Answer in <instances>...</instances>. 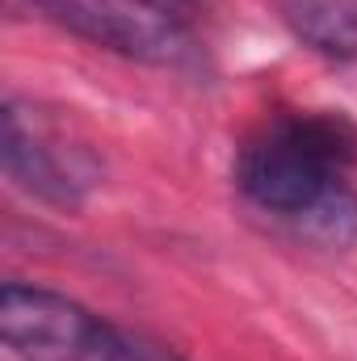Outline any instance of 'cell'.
I'll use <instances>...</instances> for the list:
<instances>
[{
	"mask_svg": "<svg viewBox=\"0 0 357 361\" xmlns=\"http://www.w3.org/2000/svg\"><path fill=\"white\" fill-rule=\"evenodd\" d=\"M357 130L341 114H277L236 152V189L320 248L357 244Z\"/></svg>",
	"mask_w": 357,
	"mask_h": 361,
	"instance_id": "1",
	"label": "cell"
},
{
	"mask_svg": "<svg viewBox=\"0 0 357 361\" xmlns=\"http://www.w3.org/2000/svg\"><path fill=\"white\" fill-rule=\"evenodd\" d=\"M0 336L21 361H181L173 349L101 319L85 302L25 281L0 290Z\"/></svg>",
	"mask_w": 357,
	"mask_h": 361,
	"instance_id": "2",
	"label": "cell"
},
{
	"mask_svg": "<svg viewBox=\"0 0 357 361\" xmlns=\"http://www.w3.org/2000/svg\"><path fill=\"white\" fill-rule=\"evenodd\" d=\"M4 173L30 197L63 210H76L101 180L97 156L89 147L21 97L4 101Z\"/></svg>",
	"mask_w": 357,
	"mask_h": 361,
	"instance_id": "3",
	"label": "cell"
},
{
	"mask_svg": "<svg viewBox=\"0 0 357 361\" xmlns=\"http://www.w3.org/2000/svg\"><path fill=\"white\" fill-rule=\"evenodd\" d=\"M38 17L51 25L85 38L92 47L118 51L126 59L152 63V68H198V38L193 25L173 21L164 13L126 4V0H30Z\"/></svg>",
	"mask_w": 357,
	"mask_h": 361,
	"instance_id": "4",
	"label": "cell"
},
{
	"mask_svg": "<svg viewBox=\"0 0 357 361\" xmlns=\"http://www.w3.org/2000/svg\"><path fill=\"white\" fill-rule=\"evenodd\" d=\"M269 4L303 47L341 63L357 59V0H269Z\"/></svg>",
	"mask_w": 357,
	"mask_h": 361,
	"instance_id": "5",
	"label": "cell"
},
{
	"mask_svg": "<svg viewBox=\"0 0 357 361\" xmlns=\"http://www.w3.org/2000/svg\"><path fill=\"white\" fill-rule=\"evenodd\" d=\"M126 4H139V8L164 13V17L185 21V25H193V17H198V8H202V0H126Z\"/></svg>",
	"mask_w": 357,
	"mask_h": 361,
	"instance_id": "6",
	"label": "cell"
}]
</instances>
